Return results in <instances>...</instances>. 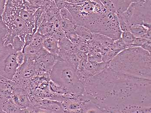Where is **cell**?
<instances>
[{
	"label": "cell",
	"instance_id": "34",
	"mask_svg": "<svg viewBox=\"0 0 151 113\" xmlns=\"http://www.w3.org/2000/svg\"><path fill=\"white\" fill-rule=\"evenodd\" d=\"M56 6L57 7L58 9L60 11L63 8L65 7V6L69 4L66 1H54Z\"/></svg>",
	"mask_w": 151,
	"mask_h": 113
},
{
	"label": "cell",
	"instance_id": "19",
	"mask_svg": "<svg viewBox=\"0 0 151 113\" xmlns=\"http://www.w3.org/2000/svg\"><path fill=\"white\" fill-rule=\"evenodd\" d=\"M118 19L119 27L122 32H130V25L127 22L122 14H116Z\"/></svg>",
	"mask_w": 151,
	"mask_h": 113
},
{
	"label": "cell",
	"instance_id": "8",
	"mask_svg": "<svg viewBox=\"0 0 151 113\" xmlns=\"http://www.w3.org/2000/svg\"><path fill=\"white\" fill-rule=\"evenodd\" d=\"M58 57V60L68 63L77 70L80 60L75 54L60 48Z\"/></svg>",
	"mask_w": 151,
	"mask_h": 113
},
{
	"label": "cell",
	"instance_id": "23",
	"mask_svg": "<svg viewBox=\"0 0 151 113\" xmlns=\"http://www.w3.org/2000/svg\"><path fill=\"white\" fill-rule=\"evenodd\" d=\"M45 38V36L44 35L40 34L38 32H36L33 35L31 45L33 46H37L42 45Z\"/></svg>",
	"mask_w": 151,
	"mask_h": 113
},
{
	"label": "cell",
	"instance_id": "5",
	"mask_svg": "<svg viewBox=\"0 0 151 113\" xmlns=\"http://www.w3.org/2000/svg\"><path fill=\"white\" fill-rule=\"evenodd\" d=\"M19 68L16 60V52H13L3 63L0 76L12 80Z\"/></svg>",
	"mask_w": 151,
	"mask_h": 113
},
{
	"label": "cell",
	"instance_id": "37",
	"mask_svg": "<svg viewBox=\"0 0 151 113\" xmlns=\"http://www.w3.org/2000/svg\"><path fill=\"white\" fill-rule=\"evenodd\" d=\"M142 49H144L145 51H147L149 53L151 54V41L148 40L147 42L145 43L144 44L142 45L140 47Z\"/></svg>",
	"mask_w": 151,
	"mask_h": 113
},
{
	"label": "cell",
	"instance_id": "25",
	"mask_svg": "<svg viewBox=\"0 0 151 113\" xmlns=\"http://www.w3.org/2000/svg\"><path fill=\"white\" fill-rule=\"evenodd\" d=\"M105 9L108 12L116 14V9L113 1L112 0H102L101 1Z\"/></svg>",
	"mask_w": 151,
	"mask_h": 113
},
{
	"label": "cell",
	"instance_id": "3",
	"mask_svg": "<svg viewBox=\"0 0 151 113\" xmlns=\"http://www.w3.org/2000/svg\"><path fill=\"white\" fill-rule=\"evenodd\" d=\"M83 26L93 33L103 35L114 41L120 39L122 32L116 14L108 11L88 15L84 18Z\"/></svg>",
	"mask_w": 151,
	"mask_h": 113
},
{
	"label": "cell",
	"instance_id": "6",
	"mask_svg": "<svg viewBox=\"0 0 151 113\" xmlns=\"http://www.w3.org/2000/svg\"><path fill=\"white\" fill-rule=\"evenodd\" d=\"M7 28L3 21H0V71L3 63L10 54L14 52L12 45L7 46L4 42V38Z\"/></svg>",
	"mask_w": 151,
	"mask_h": 113
},
{
	"label": "cell",
	"instance_id": "2",
	"mask_svg": "<svg viewBox=\"0 0 151 113\" xmlns=\"http://www.w3.org/2000/svg\"><path fill=\"white\" fill-rule=\"evenodd\" d=\"M109 68L119 73L151 79V54L139 47L126 48L110 61Z\"/></svg>",
	"mask_w": 151,
	"mask_h": 113
},
{
	"label": "cell",
	"instance_id": "28",
	"mask_svg": "<svg viewBox=\"0 0 151 113\" xmlns=\"http://www.w3.org/2000/svg\"><path fill=\"white\" fill-rule=\"evenodd\" d=\"M23 4L24 10L32 15L35 14L36 11L39 8L36 6H32L29 1H23Z\"/></svg>",
	"mask_w": 151,
	"mask_h": 113
},
{
	"label": "cell",
	"instance_id": "21",
	"mask_svg": "<svg viewBox=\"0 0 151 113\" xmlns=\"http://www.w3.org/2000/svg\"><path fill=\"white\" fill-rule=\"evenodd\" d=\"M24 42L19 36H16L14 38L12 43V46L13 51L14 52L23 51Z\"/></svg>",
	"mask_w": 151,
	"mask_h": 113
},
{
	"label": "cell",
	"instance_id": "41",
	"mask_svg": "<svg viewBox=\"0 0 151 113\" xmlns=\"http://www.w3.org/2000/svg\"><path fill=\"white\" fill-rule=\"evenodd\" d=\"M3 102L1 100V99H0V111H1V110H2L1 109V105L2 104H3Z\"/></svg>",
	"mask_w": 151,
	"mask_h": 113
},
{
	"label": "cell",
	"instance_id": "24",
	"mask_svg": "<svg viewBox=\"0 0 151 113\" xmlns=\"http://www.w3.org/2000/svg\"><path fill=\"white\" fill-rule=\"evenodd\" d=\"M137 0H136L135 2L132 3L129 6L128 9L126 10L124 13H122V15L124 17L125 19L126 20L127 23L130 25V21H131V17L133 15L134 12V3L137 1ZM131 26V25H130Z\"/></svg>",
	"mask_w": 151,
	"mask_h": 113
},
{
	"label": "cell",
	"instance_id": "32",
	"mask_svg": "<svg viewBox=\"0 0 151 113\" xmlns=\"http://www.w3.org/2000/svg\"><path fill=\"white\" fill-rule=\"evenodd\" d=\"M148 40H146L144 38L136 37L132 47H140L142 45L144 44Z\"/></svg>",
	"mask_w": 151,
	"mask_h": 113
},
{
	"label": "cell",
	"instance_id": "9",
	"mask_svg": "<svg viewBox=\"0 0 151 113\" xmlns=\"http://www.w3.org/2000/svg\"><path fill=\"white\" fill-rule=\"evenodd\" d=\"M42 46L47 52L54 55H58L60 50L58 41L53 39L52 35L45 37Z\"/></svg>",
	"mask_w": 151,
	"mask_h": 113
},
{
	"label": "cell",
	"instance_id": "13",
	"mask_svg": "<svg viewBox=\"0 0 151 113\" xmlns=\"http://www.w3.org/2000/svg\"><path fill=\"white\" fill-rule=\"evenodd\" d=\"M74 32L77 35L86 40L87 42V41L91 40L93 38V32L83 26L76 25L74 29Z\"/></svg>",
	"mask_w": 151,
	"mask_h": 113
},
{
	"label": "cell",
	"instance_id": "33",
	"mask_svg": "<svg viewBox=\"0 0 151 113\" xmlns=\"http://www.w3.org/2000/svg\"><path fill=\"white\" fill-rule=\"evenodd\" d=\"M33 35L34 34H27L26 35L25 39H24V45L23 50L26 47L31 45L32 42Z\"/></svg>",
	"mask_w": 151,
	"mask_h": 113
},
{
	"label": "cell",
	"instance_id": "29",
	"mask_svg": "<svg viewBox=\"0 0 151 113\" xmlns=\"http://www.w3.org/2000/svg\"><path fill=\"white\" fill-rule=\"evenodd\" d=\"M52 37L55 40L59 41L60 40L66 37V33L61 29H59V30L54 31V32L52 34Z\"/></svg>",
	"mask_w": 151,
	"mask_h": 113
},
{
	"label": "cell",
	"instance_id": "17",
	"mask_svg": "<svg viewBox=\"0 0 151 113\" xmlns=\"http://www.w3.org/2000/svg\"><path fill=\"white\" fill-rule=\"evenodd\" d=\"M60 28L66 33L74 32L75 27L70 21L61 19L60 20Z\"/></svg>",
	"mask_w": 151,
	"mask_h": 113
},
{
	"label": "cell",
	"instance_id": "10",
	"mask_svg": "<svg viewBox=\"0 0 151 113\" xmlns=\"http://www.w3.org/2000/svg\"><path fill=\"white\" fill-rule=\"evenodd\" d=\"M92 40L100 45L111 49L114 41L105 35L98 33H93Z\"/></svg>",
	"mask_w": 151,
	"mask_h": 113
},
{
	"label": "cell",
	"instance_id": "40",
	"mask_svg": "<svg viewBox=\"0 0 151 113\" xmlns=\"http://www.w3.org/2000/svg\"><path fill=\"white\" fill-rule=\"evenodd\" d=\"M151 29H149L147 31V32L145 33L143 38L146 39L147 40H151Z\"/></svg>",
	"mask_w": 151,
	"mask_h": 113
},
{
	"label": "cell",
	"instance_id": "12",
	"mask_svg": "<svg viewBox=\"0 0 151 113\" xmlns=\"http://www.w3.org/2000/svg\"><path fill=\"white\" fill-rule=\"evenodd\" d=\"M58 46L60 48L71 53L75 54L78 49L76 46L71 42L67 37L58 41Z\"/></svg>",
	"mask_w": 151,
	"mask_h": 113
},
{
	"label": "cell",
	"instance_id": "18",
	"mask_svg": "<svg viewBox=\"0 0 151 113\" xmlns=\"http://www.w3.org/2000/svg\"><path fill=\"white\" fill-rule=\"evenodd\" d=\"M66 37L71 41L72 43L76 46L81 43L86 42L87 41L83 39L81 36L77 35L74 32L66 33Z\"/></svg>",
	"mask_w": 151,
	"mask_h": 113
},
{
	"label": "cell",
	"instance_id": "22",
	"mask_svg": "<svg viewBox=\"0 0 151 113\" xmlns=\"http://www.w3.org/2000/svg\"><path fill=\"white\" fill-rule=\"evenodd\" d=\"M60 17L62 19H67L69 20L74 26H76V23L75 22L73 18V17L71 14L69 12V11L66 9L65 7L63 8L60 11Z\"/></svg>",
	"mask_w": 151,
	"mask_h": 113
},
{
	"label": "cell",
	"instance_id": "15",
	"mask_svg": "<svg viewBox=\"0 0 151 113\" xmlns=\"http://www.w3.org/2000/svg\"><path fill=\"white\" fill-rule=\"evenodd\" d=\"M148 30L149 29L142 25H131L130 26V32L135 37L143 38Z\"/></svg>",
	"mask_w": 151,
	"mask_h": 113
},
{
	"label": "cell",
	"instance_id": "14",
	"mask_svg": "<svg viewBox=\"0 0 151 113\" xmlns=\"http://www.w3.org/2000/svg\"><path fill=\"white\" fill-rule=\"evenodd\" d=\"M136 0L131 1H113L116 9V14H122L124 13L129 7V5L135 1Z\"/></svg>",
	"mask_w": 151,
	"mask_h": 113
},
{
	"label": "cell",
	"instance_id": "20",
	"mask_svg": "<svg viewBox=\"0 0 151 113\" xmlns=\"http://www.w3.org/2000/svg\"><path fill=\"white\" fill-rule=\"evenodd\" d=\"M123 49H117V50H111L102 55V62H108L111 61L114 58L123 51Z\"/></svg>",
	"mask_w": 151,
	"mask_h": 113
},
{
	"label": "cell",
	"instance_id": "36",
	"mask_svg": "<svg viewBox=\"0 0 151 113\" xmlns=\"http://www.w3.org/2000/svg\"><path fill=\"white\" fill-rule=\"evenodd\" d=\"M76 55L78 58L79 60H87L88 59V56L87 54H86L84 52L78 50L76 51L75 54Z\"/></svg>",
	"mask_w": 151,
	"mask_h": 113
},
{
	"label": "cell",
	"instance_id": "38",
	"mask_svg": "<svg viewBox=\"0 0 151 113\" xmlns=\"http://www.w3.org/2000/svg\"><path fill=\"white\" fill-rule=\"evenodd\" d=\"M87 62L88 60H80L79 64H78V68H77V71H83Z\"/></svg>",
	"mask_w": 151,
	"mask_h": 113
},
{
	"label": "cell",
	"instance_id": "1",
	"mask_svg": "<svg viewBox=\"0 0 151 113\" xmlns=\"http://www.w3.org/2000/svg\"><path fill=\"white\" fill-rule=\"evenodd\" d=\"M83 95L105 113L129 107L151 108V79L119 73L109 68L86 79Z\"/></svg>",
	"mask_w": 151,
	"mask_h": 113
},
{
	"label": "cell",
	"instance_id": "4",
	"mask_svg": "<svg viewBox=\"0 0 151 113\" xmlns=\"http://www.w3.org/2000/svg\"><path fill=\"white\" fill-rule=\"evenodd\" d=\"M49 73L51 81L66 89L68 94L80 96L83 93L84 86L78 79L76 69L69 63L58 60Z\"/></svg>",
	"mask_w": 151,
	"mask_h": 113
},
{
	"label": "cell",
	"instance_id": "16",
	"mask_svg": "<svg viewBox=\"0 0 151 113\" xmlns=\"http://www.w3.org/2000/svg\"><path fill=\"white\" fill-rule=\"evenodd\" d=\"M121 38L127 46V48H132L136 37L130 32H122Z\"/></svg>",
	"mask_w": 151,
	"mask_h": 113
},
{
	"label": "cell",
	"instance_id": "26",
	"mask_svg": "<svg viewBox=\"0 0 151 113\" xmlns=\"http://www.w3.org/2000/svg\"><path fill=\"white\" fill-rule=\"evenodd\" d=\"M88 61L90 62L101 63L102 62V55L101 53L97 52L88 54Z\"/></svg>",
	"mask_w": 151,
	"mask_h": 113
},
{
	"label": "cell",
	"instance_id": "35",
	"mask_svg": "<svg viewBox=\"0 0 151 113\" xmlns=\"http://www.w3.org/2000/svg\"><path fill=\"white\" fill-rule=\"evenodd\" d=\"M6 1L0 0V21H2V15L4 12Z\"/></svg>",
	"mask_w": 151,
	"mask_h": 113
},
{
	"label": "cell",
	"instance_id": "27",
	"mask_svg": "<svg viewBox=\"0 0 151 113\" xmlns=\"http://www.w3.org/2000/svg\"><path fill=\"white\" fill-rule=\"evenodd\" d=\"M127 48V46L124 43L122 38H120L118 40L114 41L111 49V50H117V49L124 50L125 49Z\"/></svg>",
	"mask_w": 151,
	"mask_h": 113
},
{
	"label": "cell",
	"instance_id": "11",
	"mask_svg": "<svg viewBox=\"0 0 151 113\" xmlns=\"http://www.w3.org/2000/svg\"><path fill=\"white\" fill-rule=\"evenodd\" d=\"M1 109L6 113H20L22 110L14 103L11 98L3 103Z\"/></svg>",
	"mask_w": 151,
	"mask_h": 113
},
{
	"label": "cell",
	"instance_id": "39",
	"mask_svg": "<svg viewBox=\"0 0 151 113\" xmlns=\"http://www.w3.org/2000/svg\"><path fill=\"white\" fill-rule=\"evenodd\" d=\"M67 2L70 4L78 5L81 4L83 3L86 1L85 0H71V1H66Z\"/></svg>",
	"mask_w": 151,
	"mask_h": 113
},
{
	"label": "cell",
	"instance_id": "31",
	"mask_svg": "<svg viewBox=\"0 0 151 113\" xmlns=\"http://www.w3.org/2000/svg\"><path fill=\"white\" fill-rule=\"evenodd\" d=\"M76 48L79 51L84 52L86 54H88L89 51V48L88 44L86 42H83L76 46Z\"/></svg>",
	"mask_w": 151,
	"mask_h": 113
},
{
	"label": "cell",
	"instance_id": "30",
	"mask_svg": "<svg viewBox=\"0 0 151 113\" xmlns=\"http://www.w3.org/2000/svg\"><path fill=\"white\" fill-rule=\"evenodd\" d=\"M16 60L19 67L23 65L25 62V55L23 51H18L16 52Z\"/></svg>",
	"mask_w": 151,
	"mask_h": 113
},
{
	"label": "cell",
	"instance_id": "7",
	"mask_svg": "<svg viewBox=\"0 0 151 113\" xmlns=\"http://www.w3.org/2000/svg\"><path fill=\"white\" fill-rule=\"evenodd\" d=\"M35 107L45 109L53 113H64L62 103L51 99H39L35 100Z\"/></svg>",
	"mask_w": 151,
	"mask_h": 113
}]
</instances>
